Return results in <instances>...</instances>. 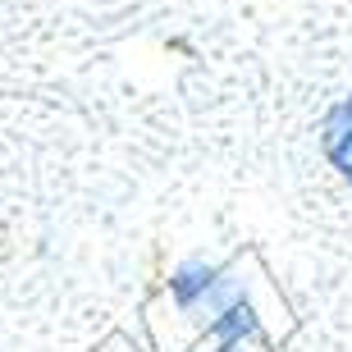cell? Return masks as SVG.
<instances>
[{"label": "cell", "mask_w": 352, "mask_h": 352, "mask_svg": "<svg viewBox=\"0 0 352 352\" xmlns=\"http://www.w3.org/2000/svg\"><path fill=\"white\" fill-rule=\"evenodd\" d=\"M197 311L210 316L206 329H210V339H215V352H243V343H252L256 334H261V320H256V311H252L243 284L229 279V274L215 279V288L206 293V302H201Z\"/></svg>", "instance_id": "obj_1"}, {"label": "cell", "mask_w": 352, "mask_h": 352, "mask_svg": "<svg viewBox=\"0 0 352 352\" xmlns=\"http://www.w3.org/2000/svg\"><path fill=\"white\" fill-rule=\"evenodd\" d=\"M320 146H325L329 165L352 183V91L325 115V124H320Z\"/></svg>", "instance_id": "obj_2"}, {"label": "cell", "mask_w": 352, "mask_h": 352, "mask_svg": "<svg viewBox=\"0 0 352 352\" xmlns=\"http://www.w3.org/2000/svg\"><path fill=\"white\" fill-rule=\"evenodd\" d=\"M220 265L201 261V256H192V261H183L179 270L170 274V293L174 302H179V311H197L201 302H206V293L215 288V279H220Z\"/></svg>", "instance_id": "obj_3"}]
</instances>
